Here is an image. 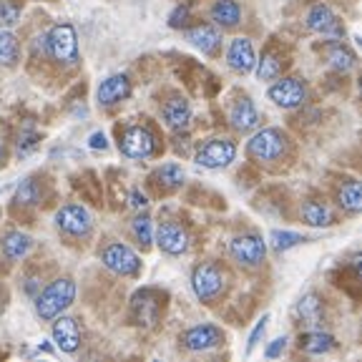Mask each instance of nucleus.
<instances>
[{
  "mask_svg": "<svg viewBox=\"0 0 362 362\" xmlns=\"http://www.w3.org/2000/svg\"><path fill=\"white\" fill-rule=\"evenodd\" d=\"M76 297V284L74 279H56L51 287H45L43 294H38V302H35V310H38L40 320H56L66 307H71Z\"/></svg>",
  "mask_w": 362,
  "mask_h": 362,
  "instance_id": "f257e3e1",
  "label": "nucleus"
},
{
  "mask_svg": "<svg viewBox=\"0 0 362 362\" xmlns=\"http://www.w3.org/2000/svg\"><path fill=\"white\" fill-rule=\"evenodd\" d=\"M48 51L56 61L63 63H76L78 61V40H76V30L74 25H53L51 33H48Z\"/></svg>",
  "mask_w": 362,
  "mask_h": 362,
  "instance_id": "f03ea898",
  "label": "nucleus"
},
{
  "mask_svg": "<svg viewBox=\"0 0 362 362\" xmlns=\"http://www.w3.org/2000/svg\"><path fill=\"white\" fill-rule=\"evenodd\" d=\"M247 151L257 161H274L284 153V136L277 129H264L249 139Z\"/></svg>",
  "mask_w": 362,
  "mask_h": 362,
  "instance_id": "7ed1b4c3",
  "label": "nucleus"
},
{
  "mask_svg": "<svg viewBox=\"0 0 362 362\" xmlns=\"http://www.w3.org/2000/svg\"><path fill=\"white\" fill-rule=\"evenodd\" d=\"M192 287L197 292V297L202 302H211L219 297V292L224 289V274L216 264H202L194 269L192 274Z\"/></svg>",
  "mask_w": 362,
  "mask_h": 362,
  "instance_id": "20e7f679",
  "label": "nucleus"
},
{
  "mask_svg": "<svg viewBox=\"0 0 362 362\" xmlns=\"http://www.w3.org/2000/svg\"><path fill=\"white\" fill-rule=\"evenodd\" d=\"M237 156V146L229 139H211L206 141L197 153V161L206 169H224L229 166Z\"/></svg>",
  "mask_w": 362,
  "mask_h": 362,
  "instance_id": "39448f33",
  "label": "nucleus"
},
{
  "mask_svg": "<svg viewBox=\"0 0 362 362\" xmlns=\"http://www.w3.org/2000/svg\"><path fill=\"white\" fill-rule=\"evenodd\" d=\"M101 259H103V264H106L108 269L116 272V274H121V277L136 274V272H139V267H141L139 255H136L131 247H126V244H108V247L103 249Z\"/></svg>",
  "mask_w": 362,
  "mask_h": 362,
  "instance_id": "423d86ee",
  "label": "nucleus"
},
{
  "mask_svg": "<svg viewBox=\"0 0 362 362\" xmlns=\"http://www.w3.org/2000/svg\"><path fill=\"white\" fill-rule=\"evenodd\" d=\"M56 224L61 232L71 234V237H86L90 232V214L81 204H68L56 214Z\"/></svg>",
  "mask_w": 362,
  "mask_h": 362,
  "instance_id": "0eeeda50",
  "label": "nucleus"
},
{
  "mask_svg": "<svg viewBox=\"0 0 362 362\" xmlns=\"http://www.w3.org/2000/svg\"><path fill=\"white\" fill-rule=\"evenodd\" d=\"M121 151L129 158H146L153 151V136L148 134V129L141 126H131L121 136Z\"/></svg>",
  "mask_w": 362,
  "mask_h": 362,
  "instance_id": "6e6552de",
  "label": "nucleus"
},
{
  "mask_svg": "<svg viewBox=\"0 0 362 362\" xmlns=\"http://www.w3.org/2000/svg\"><path fill=\"white\" fill-rule=\"evenodd\" d=\"M156 242L164 249L166 255H184L189 249V237L184 232V226L176 221H164L156 229Z\"/></svg>",
  "mask_w": 362,
  "mask_h": 362,
  "instance_id": "1a4fd4ad",
  "label": "nucleus"
},
{
  "mask_svg": "<svg viewBox=\"0 0 362 362\" xmlns=\"http://www.w3.org/2000/svg\"><path fill=\"white\" fill-rule=\"evenodd\" d=\"M307 25H310L315 33L332 35V38H339V35L345 33V30H342V25H339L337 16L332 13V8L325 6V3H317V6H312V11L307 13Z\"/></svg>",
  "mask_w": 362,
  "mask_h": 362,
  "instance_id": "9d476101",
  "label": "nucleus"
},
{
  "mask_svg": "<svg viewBox=\"0 0 362 362\" xmlns=\"http://www.w3.org/2000/svg\"><path fill=\"white\" fill-rule=\"evenodd\" d=\"M269 98L282 108H297L307 98V90L297 78H282L269 88Z\"/></svg>",
  "mask_w": 362,
  "mask_h": 362,
  "instance_id": "9b49d317",
  "label": "nucleus"
},
{
  "mask_svg": "<svg viewBox=\"0 0 362 362\" xmlns=\"http://www.w3.org/2000/svg\"><path fill=\"white\" fill-rule=\"evenodd\" d=\"M232 257L239 262V264H247V267H255L264 259L267 255V247L259 237H237L229 247Z\"/></svg>",
  "mask_w": 362,
  "mask_h": 362,
  "instance_id": "f8f14e48",
  "label": "nucleus"
},
{
  "mask_svg": "<svg viewBox=\"0 0 362 362\" xmlns=\"http://www.w3.org/2000/svg\"><path fill=\"white\" fill-rule=\"evenodd\" d=\"M221 342V329L214 325H197L184 334V347L192 352H202V350H211Z\"/></svg>",
  "mask_w": 362,
  "mask_h": 362,
  "instance_id": "ddd939ff",
  "label": "nucleus"
},
{
  "mask_svg": "<svg viewBox=\"0 0 362 362\" xmlns=\"http://www.w3.org/2000/svg\"><path fill=\"white\" fill-rule=\"evenodd\" d=\"M226 61H229V66H232L234 71H239V74H249L257 63L255 48H252V43H249L247 38L232 40L229 51H226Z\"/></svg>",
  "mask_w": 362,
  "mask_h": 362,
  "instance_id": "4468645a",
  "label": "nucleus"
},
{
  "mask_svg": "<svg viewBox=\"0 0 362 362\" xmlns=\"http://www.w3.org/2000/svg\"><path fill=\"white\" fill-rule=\"evenodd\" d=\"M53 339L63 352H76L81 345V332L76 320L71 317H61L58 322H53Z\"/></svg>",
  "mask_w": 362,
  "mask_h": 362,
  "instance_id": "2eb2a0df",
  "label": "nucleus"
},
{
  "mask_svg": "<svg viewBox=\"0 0 362 362\" xmlns=\"http://www.w3.org/2000/svg\"><path fill=\"white\" fill-rule=\"evenodd\" d=\"M131 93V81L126 76H111L98 86V103L103 106H111V103H119L121 98H126Z\"/></svg>",
  "mask_w": 362,
  "mask_h": 362,
  "instance_id": "dca6fc26",
  "label": "nucleus"
},
{
  "mask_svg": "<svg viewBox=\"0 0 362 362\" xmlns=\"http://www.w3.org/2000/svg\"><path fill=\"white\" fill-rule=\"evenodd\" d=\"M229 121H232V126L237 131H252L259 124V113H257L255 103L249 98H239L232 111H229Z\"/></svg>",
  "mask_w": 362,
  "mask_h": 362,
  "instance_id": "f3484780",
  "label": "nucleus"
},
{
  "mask_svg": "<svg viewBox=\"0 0 362 362\" xmlns=\"http://www.w3.org/2000/svg\"><path fill=\"white\" fill-rule=\"evenodd\" d=\"M164 121H166V126L174 131L187 129L189 121H192V108H189V103L184 101V98H171L164 106Z\"/></svg>",
  "mask_w": 362,
  "mask_h": 362,
  "instance_id": "a211bd4d",
  "label": "nucleus"
},
{
  "mask_svg": "<svg viewBox=\"0 0 362 362\" xmlns=\"http://www.w3.org/2000/svg\"><path fill=\"white\" fill-rule=\"evenodd\" d=\"M294 317L300 320V325H310V327L320 325V317H322V302H320V297L317 294L302 297L297 302V307H294Z\"/></svg>",
  "mask_w": 362,
  "mask_h": 362,
  "instance_id": "6ab92c4d",
  "label": "nucleus"
},
{
  "mask_svg": "<svg viewBox=\"0 0 362 362\" xmlns=\"http://www.w3.org/2000/svg\"><path fill=\"white\" fill-rule=\"evenodd\" d=\"M187 40L194 45V48H199V51L211 53L216 45H219L221 35H219V30H214L211 25H197V28H192L187 33Z\"/></svg>",
  "mask_w": 362,
  "mask_h": 362,
  "instance_id": "aec40b11",
  "label": "nucleus"
},
{
  "mask_svg": "<svg viewBox=\"0 0 362 362\" xmlns=\"http://www.w3.org/2000/svg\"><path fill=\"white\" fill-rule=\"evenodd\" d=\"M332 347L334 339L322 329H312V332L300 334V350L310 352V355H322V352H329Z\"/></svg>",
  "mask_w": 362,
  "mask_h": 362,
  "instance_id": "412c9836",
  "label": "nucleus"
},
{
  "mask_svg": "<svg viewBox=\"0 0 362 362\" xmlns=\"http://www.w3.org/2000/svg\"><path fill=\"white\" fill-rule=\"evenodd\" d=\"M211 18H214V23H219L221 28H234L242 18V8H239L237 0H219L211 8Z\"/></svg>",
  "mask_w": 362,
  "mask_h": 362,
  "instance_id": "4be33fe9",
  "label": "nucleus"
},
{
  "mask_svg": "<svg viewBox=\"0 0 362 362\" xmlns=\"http://www.w3.org/2000/svg\"><path fill=\"white\" fill-rule=\"evenodd\" d=\"M148 294L151 292H141L134 297V320L136 325H153L158 315V302L156 300H148Z\"/></svg>",
  "mask_w": 362,
  "mask_h": 362,
  "instance_id": "5701e85b",
  "label": "nucleus"
},
{
  "mask_svg": "<svg viewBox=\"0 0 362 362\" xmlns=\"http://www.w3.org/2000/svg\"><path fill=\"white\" fill-rule=\"evenodd\" d=\"M30 244H33V239H30L28 234L11 232L6 239H3V255H6L8 259H21V257L28 255Z\"/></svg>",
  "mask_w": 362,
  "mask_h": 362,
  "instance_id": "b1692460",
  "label": "nucleus"
},
{
  "mask_svg": "<svg viewBox=\"0 0 362 362\" xmlns=\"http://www.w3.org/2000/svg\"><path fill=\"white\" fill-rule=\"evenodd\" d=\"M339 206L350 214H357L362 209V192H360V184L357 181H350L345 187L339 189Z\"/></svg>",
  "mask_w": 362,
  "mask_h": 362,
  "instance_id": "393cba45",
  "label": "nucleus"
},
{
  "mask_svg": "<svg viewBox=\"0 0 362 362\" xmlns=\"http://www.w3.org/2000/svg\"><path fill=\"white\" fill-rule=\"evenodd\" d=\"M302 219L312 226H327L329 221H332V216H329V209L325 206V204L307 202L305 206H302Z\"/></svg>",
  "mask_w": 362,
  "mask_h": 362,
  "instance_id": "a878e982",
  "label": "nucleus"
},
{
  "mask_svg": "<svg viewBox=\"0 0 362 362\" xmlns=\"http://www.w3.org/2000/svg\"><path fill=\"white\" fill-rule=\"evenodd\" d=\"M18 61V40L13 33H0V66H13Z\"/></svg>",
  "mask_w": 362,
  "mask_h": 362,
  "instance_id": "bb28decb",
  "label": "nucleus"
},
{
  "mask_svg": "<svg viewBox=\"0 0 362 362\" xmlns=\"http://www.w3.org/2000/svg\"><path fill=\"white\" fill-rule=\"evenodd\" d=\"M279 74H282V61H279L274 53L262 56L259 66H257V76H259L262 81H274Z\"/></svg>",
  "mask_w": 362,
  "mask_h": 362,
  "instance_id": "cd10ccee",
  "label": "nucleus"
},
{
  "mask_svg": "<svg viewBox=\"0 0 362 362\" xmlns=\"http://www.w3.org/2000/svg\"><path fill=\"white\" fill-rule=\"evenodd\" d=\"M269 242H272V249H277V252H287V249H292L300 242H305V237L297 234V232H279V229H274V232L269 234Z\"/></svg>",
  "mask_w": 362,
  "mask_h": 362,
  "instance_id": "c85d7f7f",
  "label": "nucleus"
},
{
  "mask_svg": "<svg viewBox=\"0 0 362 362\" xmlns=\"http://www.w3.org/2000/svg\"><path fill=\"white\" fill-rule=\"evenodd\" d=\"M156 176L166 189H176V187H181V184H184V169H181V166H176V164L161 166Z\"/></svg>",
  "mask_w": 362,
  "mask_h": 362,
  "instance_id": "c756f323",
  "label": "nucleus"
},
{
  "mask_svg": "<svg viewBox=\"0 0 362 362\" xmlns=\"http://www.w3.org/2000/svg\"><path fill=\"white\" fill-rule=\"evenodd\" d=\"M329 63L337 71H350L355 66V56H352V51H347L345 45H332L329 48Z\"/></svg>",
  "mask_w": 362,
  "mask_h": 362,
  "instance_id": "7c9ffc66",
  "label": "nucleus"
},
{
  "mask_svg": "<svg viewBox=\"0 0 362 362\" xmlns=\"http://www.w3.org/2000/svg\"><path fill=\"white\" fill-rule=\"evenodd\" d=\"M134 237L139 239L144 247L151 244L153 234H151V219H148V216H136L134 219Z\"/></svg>",
  "mask_w": 362,
  "mask_h": 362,
  "instance_id": "2f4dec72",
  "label": "nucleus"
},
{
  "mask_svg": "<svg viewBox=\"0 0 362 362\" xmlns=\"http://www.w3.org/2000/svg\"><path fill=\"white\" fill-rule=\"evenodd\" d=\"M38 197H40V189H38V184H35L33 179H25L21 187H18V202L35 204V202H38Z\"/></svg>",
  "mask_w": 362,
  "mask_h": 362,
  "instance_id": "473e14b6",
  "label": "nucleus"
},
{
  "mask_svg": "<svg viewBox=\"0 0 362 362\" xmlns=\"http://www.w3.org/2000/svg\"><path fill=\"white\" fill-rule=\"evenodd\" d=\"M18 16H21V6H16L13 0H0V21L6 25H13L18 23Z\"/></svg>",
  "mask_w": 362,
  "mask_h": 362,
  "instance_id": "72a5a7b5",
  "label": "nucleus"
},
{
  "mask_svg": "<svg viewBox=\"0 0 362 362\" xmlns=\"http://www.w3.org/2000/svg\"><path fill=\"white\" fill-rule=\"evenodd\" d=\"M35 146H38V134H33V131H25V134L18 136V153H21V156L30 153Z\"/></svg>",
  "mask_w": 362,
  "mask_h": 362,
  "instance_id": "f704fd0d",
  "label": "nucleus"
},
{
  "mask_svg": "<svg viewBox=\"0 0 362 362\" xmlns=\"http://www.w3.org/2000/svg\"><path fill=\"white\" fill-rule=\"evenodd\" d=\"M267 322H269V315H264V317H262L259 322H257V327L252 329V334H249V345H247V352H252L257 345H259V337H262V334H264Z\"/></svg>",
  "mask_w": 362,
  "mask_h": 362,
  "instance_id": "c9c22d12",
  "label": "nucleus"
},
{
  "mask_svg": "<svg viewBox=\"0 0 362 362\" xmlns=\"http://www.w3.org/2000/svg\"><path fill=\"white\" fill-rule=\"evenodd\" d=\"M187 18H189V8L187 6H179L174 13H171V18H169L171 28H179V25H184V23H187Z\"/></svg>",
  "mask_w": 362,
  "mask_h": 362,
  "instance_id": "e433bc0d",
  "label": "nucleus"
},
{
  "mask_svg": "<svg viewBox=\"0 0 362 362\" xmlns=\"http://www.w3.org/2000/svg\"><path fill=\"white\" fill-rule=\"evenodd\" d=\"M284 345H287V339H284V337H277L269 347H267V357H277V355H282V352H284Z\"/></svg>",
  "mask_w": 362,
  "mask_h": 362,
  "instance_id": "4c0bfd02",
  "label": "nucleus"
},
{
  "mask_svg": "<svg viewBox=\"0 0 362 362\" xmlns=\"http://www.w3.org/2000/svg\"><path fill=\"white\" fill-rule=\"evenodd\" d=\"M131 206H134V209H146L148 206V202H146V197H144L141 192H131Z\"/></svg>",
  "mask_w": 362,
  "mask_h": 362,
  "instance_id": "58836bf2",
  "label": "nucleus"
},
{
  "mask_svg": "<svg viewBox=\"0 0 362 362\" xmlns=\"http://www.w3.org/2000/svg\"><path fill=\"white\" fill-rule=\"evenodd\" d=\"M106 139H103V134H93L90 136V148H106Z\"/></svg>",
  "mask_w": 362,
  "mask_h": 362,
  "instance_id": "ea45409f",
  "label": "nucleus"
},
{
  "mask_svg": "<svg viewBox=\"0 0 362 362\" xmlns=\"http://www.w3.org/2000/svg\"><path fill=\"white\" fill-rule=\"evenodd\" d=\"M0 312H3V305H0Z\"/></svg>",
  "mask_w": 362,
  "mask_h": 362,
  "instance_id": "a19ab883",
  "label": "nucleus"
}]
</instances>
